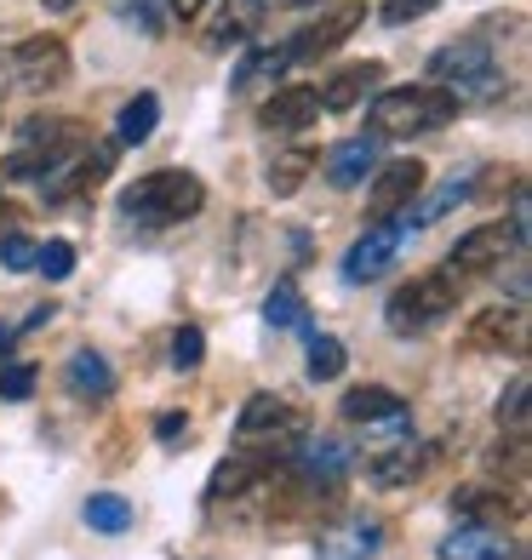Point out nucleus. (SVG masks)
I'll return each instance as SVG.
<instances>
[{
	"mask_svg": "<svg viewBox=\"0 0 532 560\" xmlns=\"http://www.w3.org/2000/svg\"><path fill=\"white\" fill-rule=\"evenodd\" d=\"M264 12H269L264 0H223V7L212 12V23H207V35H200V40H207V52H235V46L258 30Z\"/></svg>",
	"mask_w": 532,
	"mask_h": 560,
	"instance_id": "obj_16",
	"label": "nucleus"
},
{
	"mask_svg": "<svg viewBox=\"0 0 532 560\" xmlns=\"http://www.w3.org/2000/svg\"><path fill=\"white\" fill-rule=\"evenodd\" d=\"M287 69H292L287 46H252V52L235 63V92H241V97H269L275 81H281Z\"/></svg>",
	"mask_w": 532,
	"mask_h": 560,
	"instance_id": "obj_17",
	"label": "nucleus"
},
{
	"mask_svg": "<svg viewBox=\"0 0 532 560\" xmlns=\"http://www.w3.org/2000/svg\"><path fill=\"white\" fill-rule=\"evenodd\" d=\"M378 549H384V521L378 515H338L321 532L315 560H378Z\"/></svg>",
	"mask_w": 532,
	"mask_h": 560,
	"instance_id": "obj_10",
	"label": "nucleus"
},
{
	"mask_svg": "<svg viewBox=\"0 0 532 560\" xmlns=\"http://www.w3.org/2000/svg\"><path fill=\"white\" fill-rule=\"evenodd\" d=\"M459 292H464V280H447V275H418V280H407V287L390 298V332L413 338V332L441 326L452 310H459Z\"/></svg>",
	"mask_w": 532,
	"mask_h": 560,
	"instance_id": "obj_4",
	"label": "nucleus"
},
{
	"mask_svg": "<svg viewBox=\"0 0 532 560\" xmlns=\"http://www.w3.org/2000/svg\"><path fill=\"white\" fill-rule=\"evenodd\" d=\"M470 189H475V177H452V184H441L436 195H418L413 207H407V218H401V229H424V223H441L452 207H464L470 200Z\"/></svg>",
	"mask_w": 532,
	"mask_h": 560,
	"instance_id": "obj_21",
	"label": "nucleus"
},
{
	"mask_svg": "<svg viewBox=\"0 0 532 560\" xmlns=\"http://www.w3.org/2000/svg\"><path fill=\"white\" fill-rule=\"evenodd\" d=\"M401 241H407V229H401V223L367 229V235L344 252V280H349V287H367V280H378V275L401 258Z\"/></svg>",
	"mask_w": 532,
	"mask_h": 560,
	"instance_id": "obj_11",
	"label": "nucleus"
},
{
	"mask_svg": "<svg viewBox=\"0 0 532 560\" xmlns=\"http://www.w3.org/2000/svg\"><path fill=\"white\" fill-rule=\"evenodd\" d=\"M200 207H207V184L195 172H177V166L149 172V177L120 189V218H132L138 229H172V223L195 218Z\"/></svg>",
	"mask_w": 532,
	"mask_h": 560,
	"instance_id": "obj_1",
	"label": "nucleus"
},
{
	"mask_svg": "<svg viewBox=\"0 0 532 560\" xmlns=\"http://www.w3.org/2000/svg\"><path fill=\"white\" fill-rule=\"evenodd\" d=\"M264 320L275 326V332H310V303H303L298 287H275L264 298Z\"/></svg>",
	"mask_w": 532,
	"mask_h": 560,
	"instance_id": "obj_26",
	"label": "nucleus"
},
{
	"mask_svg": "<svg viewBox=\"0 0 532 560\" xmlns=\"http://www.w3.org/2000/svg\"><path fill=\"white\" fill-rule=\"evenodd\" d=\"M161 441H177V435H189V423H184V412H161Z\"/></svg>",
	"mask_w": 532,
	"mask_h": 560,
	"instance_id": "obj_39",
	"label": "nucleus"
},
{
	"mask_svg": "<svg viewBox=\"0 0 532 560\" xmlns=\"http://www.w3.org/2000/svg\"><path fill=\"white\" fill-rule=\"evenodd\" d=\"M12 338H18V326H7V320H0V354L12 349Z\"/></svg>",
	"mask_w": 532,
	"mask_h": 560,
	"instance_id": "obj_42",
	"label": "nucleus"
},
{
	"mask_svg": "<svg viewBox=\"0 0 532 560\" xmlns=\"http://www.w3.org/2000/svg\"><path fill=\"white\" fill-rule=\"evenodd\" d=\"M35 269H41L46 280H63V275L74 269V246H69V241H53V246H41V258H35Z\"/></svg>",
	"mask_w": 532,
	"mask_h": 560,
	"instance_id": "obj_36",
	"label": "nucleus"
},
{
	"mask_svg": "<svg viewBox=\"0 0 532 560\" xmlns=\"http://www.w3.org/2000/svg\"><path fill=\"white\" fill-rule=\"evenodd\" d=\"M361 18H367V7H321V18L310 23V30H298L287 40V58L292 63H315L321 52H333V46H344L355 30H361Z\"/></svg>",
	"mask_w": 532,
	"mask_h": 560,
	"instance_id": "obj_9",
	"label": "nucleus"
},
{
	"mask_svg": "<svg viewBox=\"0 0 532 560\" xmlns=\"http://www.w3.org/2000/svg\"><path fill=\"white\" fill-rule=\"evenodd\" d=\"M429 464H436V446L401 441V446H390L384 457H372V464H367V480H372V487H384V492H395V487H413V480H424Z\"/></svg>",
	"mask_w": 532,
	"mask_h": 560,
	"instance_id": "obj_13",
	"label": "nucleus"
},
{
	"mask_svg": "<svg viewBox=\"0 0 532 560\" xmlns=\"http://www.w3.org/2000/svg\"><path fill=\"white\" fill-rule=\"evenodd\" d=\"M0 200H7V195H0Z\"/></svg>",
	"mask_w": 532,
	"mask_h": 560,
	"instance_id": "obj_44",
	"label": "nucleus"
},
{
	"mask_svg": "<svg viewBox=\"0 0 532 560\" xmlns=\"http://www.w3.org/2000/svg\"><path fill=\"white\" fill-rule=\"evenodd\" d=\"M132 503L126 498H115V492H97V498H86V526L92 532H109V538H120V532H132Z\"/></svg>",
	"mask_w": 532,
	"mask_h": 560,
	"instance_id": "obj_30",
	"label": "nucleus"
},
{
	"mask_svg": "<svg viewBox=\"0 0 532 560\" xmlns=\"http://www.w3.org/2000/svg\"><path fill=\"white\" fill-rule=\"evenodd\" d=\"M155 120H161L155 92H138L132 104L120 109V120H115V143H143L149 132H155Z\"/></svg>",
	"mask_w": 532,
	"mask_h": 560,
	"instance_id": "obj_29",
	"label": "nucleus"
},
{
	"mask_svg": "<svg viewBox=\"0 0 532 560\" xmlns=\"http://www.w3.org/2000/svg\"><path fill=\"white\" fill-rule=\"evenodd\" d=\"M459 120V97L441 86H390L367 109V138H418Z\"/></svg>",
	"mask_w": 532,
	"mask_h": 560,
	"instance_id": "obj_2",
	"label": "nucleus"
},
{
	"mask_svg": "<svg viewBox=\"0 0 532 560\" xmlns=\"http://www.w3.org/2000/svg\"><path fill=\"white\" fill-rule=\"evenodd\" d=\"M441 560H521V549L504 526H475L470 521L441 544Z\"/></svg>",
	"mask_w": 532,
	"mask_h": 560,
	"instance_id": "obj_15",
	"label": "nucleus"
},
{
	"mask_svg": "<svg viewBox=\"0 0 532 560\" xmlns=\"http://www.w3.org/2000/svg\"><path fill=\"white\" fill-rule=\"evenodd\" d=\"M166 12H172V18H184V23H195L200 12H207V0H166Z\"/></svg>",
	"mask_w": 532,
	"mask_h": 560,
	"instance_id": "obj_40",
	"label": "nucleus"
},
{
	"mask_svg": "<svg viewBox=\"0 0 532 560\" xmlns=\"http://www.w3.org/2000/svg\"><path fill=\"white\" fill-rule=\"evenodd\" d=\"M12 69V81L18 86H30V92H46V86H63V74H69V46L58 35H30L18 46V52L7 58Z\"/></svg>",
	"mask_w": 532,
	"mask_h": 560,
	"instance_id": "obj_6",
	"label": "nucleus"
},
{
	"mask_svg": "<svg viewBox=\"0 0 532 560\" xmlns=\"http://www.w3.org/2000/svg\"><path fill=\"white\" fill-rule=\"evenodd\" d=\"M81 126L74 120H30L23 126V143L7 155V177H41L46 184V172L63 166L74 149H81Z\"/></svg>",
	"mask_w": 532,
	"mask_h": 560,
	"instance_id": "obj_5",
	"label": "nucleus"
},
{
	"mask_svg": "<svg viewBox=\"0 0 532 560\" xmlns=\"http://www.w3.org/2000/svg\"><path fill=\"white\" fill-rule=\"evenodd\" d=\"M35 258H41V246L30 235H0V264L7 269H35Z\"/></svg>",
	"mask_w": 532,
	"mask_h": 560,
	"instance_id": "obj_35",
	"label": "nucleus"
},
{
	"mask_svg": "<svg viewBox=\"0 0 532 560\" xmlns=\"http://www.w3.org/2000/svg\"><path fill=\"white\" fill-rule=\"evenodd\" d=\"M344 361H349V354H344V343H338V338L310 332V377H315V384H333V377L344 372Z\"/></svg>",
	"mask_w": 532,
	"mask_h": 560,
	"instance_id": "obj_31",
	"label": "nucleus"
},
{
	"mask_svg": "<svg viewBox=\"0 0 532 560\" xmlns=\"http://www.w3.org/2000/svg\"><path fill=\"white\" fill-rule=\"evenodd\" d=\"M281 429H292V406L281 395H252L241 406V423H235V435L241 441H258V435H281Z\"/></svg>",
	"mask_w": 532,
	"mask_h": 560,
	"instance_id": "obj_20",
	"label": "nucleus"
},
{
	"mask_svg": "<svg viewBox=\"0 0 532 560\" xmlns=\"http://www.w3.org/2000/svg\"><path fill=\"white\" fill-rule=\"evenodd\" d=\"M315 161H321V149H315V143H287L281 155L269 161V189H275V195H298V189H303V177L315 172Z\"/></svg>",
	"mask_w": 532,
	"mask_h": 560,
	"instance_id": "obj_22",
	"label": "nucleus"
},
{
	"mask_svg": "<svg viewBox=\"0 0 532 560\" xmlns=\"http://www.w3.org/2000/svg\"><path fill=\"white\" fill-rule=\"evenodd\" d=\"M378 81H384V63H349V69H338L333 81H326V92H315V97H321V109L349 115L361 97L378 92Z\"/></svg>",
	"mask_w": 532,
	"mask_h": 560,
	"instance_id": "obj_18",
	"label": "nucleus"
},
{
	"mask_svg": "<svg viewBox=\"0 0 532 560\" xmlns=\"http://www.w3.org/2000/svg\"><path fill=\"white\" fill-rule=\"evenodd\" d=\"M470 343L475 349H521L527 338H521V315L516 310H487V315H475V332H470Z\"/></svg>",
	"mask_w": 532,
	"mask_h": 560,
	"instance_id": "obj_27",
	"label": "nucleus"
},
{
	"mask_svg": "<svg viewBox=\"0 0 532 560\" xmlns=\"http://www.w3.org/2000/svg\"><path fill=\"white\" fill-rule=\"evenodd\" d=\"M200 354H207V338H200V326H177V338H172V366H177V372H195V366H200Z\"/></svg>",
	"mask_w": 532,
	"mask_h": 560,
	"instance_id": "obj_32",
	"label": "nucleus"
},
{
	"mask_svg": "<svg viewBox=\"0 0 532 560\" xmlns=\"http://www.w3.org/2000/svg\"><path fill=\"white\" fill-rule=\"evenodd\" d=\"M401 406H407L401 395H390V389H372V384H367V389H349L338 412H344L355 429H361V423H372V418H390V412H401Z\"/></svg>",
	"mask_w": 532,
	"mask_h": 560,
	"instance_id": "obj_28",
	"label": "nucleus"
},
{
	"mask_svg": "<svg viewBox=\"0 0 532 560\" xmlns=\"http://www.w3.org/2000/svg\"><path fill=\"white\" fill-rule=\"evenodd\" d=\"M264 7H275V12H310V7H321V0H264Z\"/></svg>",
	"mask_w": 532,
	"mask_h": 560,
	"instance_id": "obj_41",
	"label": "nucleus"
},
{
	"mask_svg": "<svg viewBox=\"0 0 532 560\" xmlns=\"http://www.w3.org/2000/svg\"><path fill=\"white\" fill-rule=\"evenodd\" d=\"M418 189H424V161H390L372 177V200H367L372 223H401L418 200Z\"/></svg>",
	"mask_w": 532,
	"mask_h": 560,
	"instance_id": "obj_8",
	"label": "nucleus"
},
{
	"mask_svg": "<svg viewBox=\"0 0 532 560\" xmlns=\"http://www.w3.org/2000/svg\"><path fill=\"white\" fill-rule=\"evenodd\" d=\"M109 7H115L126 23H138V30L155 35V30H161V7H166V0H109Z\"/></svg>",
	"mask_w": 532,
	"mask_h": 560,
	"instance_id": "obj_34",
	"label": "nucleus"
},
{
	"mask_svg": "<svg viewBox=\"0 0 532 560\" xmlns=\"http://www.w3.org/2000/svg\"><path fill=\"white\" fill-rule=\"evenodd\" d=\"M429 12H436V0H390L378 18H384V23H418V18H429Z\"/></svg>",
	"mask_w": 532,
	"mask_h": 560,
	"instance_id": "obj_37",
	"label": "nucleus"
},
{
	"mask_svg": "<svg viewBox=\"0 0 532 560\" xmlns=\"http://www.w3.org/2000/svg\"><path fill=\"white\" fill-rule=\"evenodd\" d=\"M258 480H269V464L264 457H230L218 475H212V487H207V498L212 503H223V498H241V492H252Z\"/></svg>",
	"mask_w": 532,
	"mask_h": 560,
	"instance_id": "obj_24",
	"label": "nucleus"
},
{
	"mask_svg": "<svg viewBox=\"0 0 532 560\" xmlns=\"http://www.w3.org/2000/svg\"><path fill=\"white\" fill-rule=\"evenodd\" d=\"M69 389L86 395V400H104L115 389V372H109L104 354H97V349H74L69 354Z\"/></svg>",
	"mask_w": 532,
	"mask_h": 560,
	"instance_id": "obj_23",
	"label": "nucleus"
},
{
	"mask_svg": "<svg viewBox=\"0 0 532 560\" xmlns=\"http://www.w3.org/2000/svg\"><path fill=\"white\" fill-rule=\"evenodd\" d=\"M41 7H46V12H69V7H74V0H41Z\"/></svg>",
	"mask_w": 532,
	"mask_h": 560,
	"instance_id": "obj_43",
	"label": "nucleus"
},
{
	"mask_svg": "<svg viewBox=\"0 0 532 560\" xmlns=\"http://www.w3.org/2000/svg\"><path fill=\"white\" fill-rule=\"evenodd\" d=\"M292 469H298L303 487H315V492H338L344 480H349V469H355V452H349L338 435H310V441L298 446Z\"/></svg>",
	"mask_w": 532,
	"mask_h": 560,
	"instance_id": "obj_7",
	"label": "nucleus"
},
{
	"mask_svg": "<svg viewBox=\"0 0 532 560\" xmlns=\"http://www.w3.org/2000/svg\"><path fill=\"white\" fill-rule=\"evenodd\" d=\"M498 423L510 429V435H527V377H516L510 395L498 400Z\"/></svg>",
	"mask_w": 532,
	"mask_h": 560,
	"instance_id": "obj_33",
	"label": "nucleus"
},
{
	"mask_svg": "<svg viewBox=\"0 0 532 560\" xmlns=\"http://www.w3.org/2000/svg\"><path fill=\"white\" fill-rule=\"evenodd\" d=\"M258 120L269 132H310L321 120V97L310 86H275L264 104H258Z\"/></svg>",
	"mask_w": 532,
	"mask_h": 560,
	"instance_id": "obj_14",
	"label": "nucleus"
},
{
	"mask_svg": "<svg viewBox=\"0 0 532 560\" xmlns=\"http://www.w3.org/2000/svg\"><path fill=\"white\" fill-rule=\"evenodd\" d=\"M429 81H436L441 92H452V97H475V104L504 97V69H498V58L481 40L441 46V52L429 58Z\"/></svg>",
	"mask_w": 532,
	"mask_h": 560,
	"instance_id": "obj_3",
	"label": "nucleus"
},
{
	"mask_svg": "<svg viewBox=\"0 0 532 560\" xmlns=\"http://www.w3.org/2000/svg\"><path fill=\"white\" fill-rule=\"evenodd\" d=\"M510 246H516V241H510V229H498V223H487V229H470V235H459V246H452L447 269L459 275V280L493 275V269L504 264V252H510Z\"/></svg>",
	"mask_w": 532,
	"mask_h": 560,
	"instance_id": "obj_12",
	"label": "nucleus"
},
{
	"mask_svg": "<svg viewBox=\"0 0 532 560\" xmlns=\"http://www.w3.org/2000/svg\"><path fill=\"white\" fill-rule=\"evenodd\" d=\"M452 509H459V515H470L475 526H498V521L521 515V509L504 498V492H481V487H459V492H452Z\"/></svg>",
	"mask_w": 532,
	"mask_h": 560,
	"instance_id": "obj_25",
	"label": "nucleus"
},
{
	"mask_svg": "<svg viewBox=\"0 0 532 560\" xmlns=\"http://www.w3.org/2000/svg\"><path fill=\"white\" fill-rule=\"evenodd\" d=\"M372 166H378V143L372 138L333 143V155H326V184H333V189H355V184H367Z\"/></svg>",
	"mask_w": 532,
	"mask_h": 560,
	"instance_id": "obj_19",
	"label": "nucleus"
},
{
	"mask_svg": "<svg viewBox=\"0 0 532 560\" xmlns=\"http://www.w3.org/2000/svg\"><path fill=\"white\" fill-rule=\"evenodd\" d=\"M35 389V366H7V377H0V395L7 400H23Z\"/></svg>",
	"mask_w": 532,
	"mask_h": 560,
	"instance_id": "obj_38",
	"label": "nucleus"
}]
</instances>
